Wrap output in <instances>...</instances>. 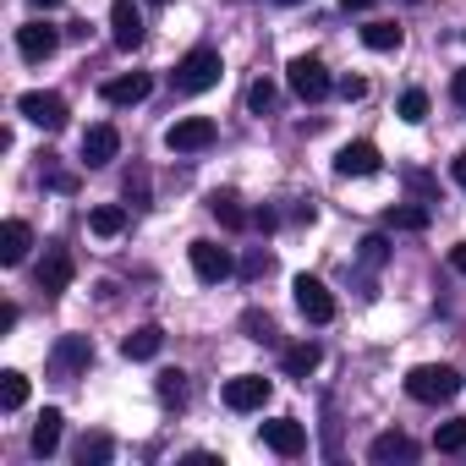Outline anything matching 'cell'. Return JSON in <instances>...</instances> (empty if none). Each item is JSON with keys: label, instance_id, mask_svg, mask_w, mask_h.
<instances>
[{"label": "cell", "instance_id": "cell-1", "mask_svg": "<svg viewBox=\"0 0 466 466\" xmlns=\"http://www.w3.org/2000/svg\"><path fill=\"white\" fill-rule=\"evenodd\" d=\"M406 395L422 400V406H444V400L461 395V373L450 362H422V368L406 373Z\"/></svg>", "mask_w": 466, "mask_h": 466}, {"label": "cell", "instance_id": "cell-2", "mask_svg": "<svg viewBox=\"0 0 466 466\" xmlns=\"http://www.w3.org/2000/svg\"><path fill=\"white\" fill-rule=\"evenodd\" d=\"M219 77H225V66H219V50H192V56H181L176 61V72H170V88L176 94H208V88H219Z\"/></svg>", "mask_w": 466, "mask_h": 466}, {"label": "cell", "instance_id": "cell-3", "mask_svg": "<svg viewBox=\"0 0 466 466\" xmlns=\"http://www.w3.org/2000/svg\"><path fill=\"white\" fill-rule=\"evenodd\" d=\"M286 83H291V94H297V99H308V105H319V99L335 88V77L324 72V61H319V56H297V61L286 66Z\"/></svg>", "mask_w": 466, "mask_h": 466}, {"label": "cell", "instance_id": "cell-4", "mask_svg": "<svg viewBox=\"0 0 466 466\" xmlns=\"http://www.w3.org/2000/svg\"><path fill=\"white\" fill-rule=\"evenodd\" d=\"M17 116L34 121V127H45V132H61L66 127V99L61 94H45V88H28L17 99Z\"/></svg>", "mask_w": 466, "mask_h": 466}, {"label": "cell", "instance_id": "cell-5", "mask_svg": "<svg viewBox=\"0 0 466 466\" xmlns=\"http://www.w3.org/2000/svg\"><path fill=\"white\" fill-rule=\"evenodd\" d=\"M208 143H214V121L208 116H181V121L165 127V148L170 154H203Z\"/></svg>", "mask_w": 466, "mask_h": 466}, {"label": "cell", "instance_id": "cell-6", "mask_svg": "<svg viewBox=\"0 0 466 466\" xmlns=\"http://www.w3.org/2000/svg\"><path fill=\"white\" fill-rule=\"evenodd\" d=\"M291 291H297V313H302L308 324H329V319H335V297H329V286H324L319 275H297Z\"/></svg>", "mask_w": 466, "mask_h": 466}, {"label": "cell", "instance_id": "cell-7", "mask_svg": "<svg viewBox=\"0 0 466 466\" xmlns=\"http://www.w3.org/2000/svg\"><path fill=\"white\" fill-rule=\"evenodd\" d=\"M187 258H192V275H198L203 286H219V280H230V269H237L230 248H219V242H192Z\"/></svg>", "mask_w": 466, "mask_h": 466}, {"label": "cell", "instance_id": "cell-8", "mask_svg": "<svg viewBox=\"0 0 466 466\" xmlns=\"http://www.w3.org/2000/svg\"><path fill=\"white\" fill-rule=\"evenodd\" d=\"M275 395V384L264 373H237V379H225V406L230 411H264V400Z\"/></svg>", "mask_w": 466, "mask_h": 466}, {"label": "cell", "instance_id": "cell-9", "mask_svg": "<svg viewBox=\"0 0 466 466\" xmlns=\"http://www.w3.org/2000/svg\"><path fill=\"white\" fill-rule=\"evenodd\" d=\"M88 362H94V340H88V335H61L56 351H50V373H56V379H72V373H83Z\"/></svg>", "mask_w": 466, "mask_h": 466}, {"label": "cell", "instance_id": "cell-10", "mask_svg": "<svg viewBox=\"0 0 466 466\" xmlns=\"http://www.w3.org/2000/svg\"><path fill=\"white\" fill-rule=\"evenodd\" d=\"M17 50H23V61H50V56L61 50V28H50V23H23V28H17Z\"/></svg>", "mask_w": 466, "mask_h": 466}, {"label": "cell", "instance_id": "cell-11", "mask_svg": "<svg viewBox=\"0 0 466 466\" xmlns=\"http://www.w3.org/2000/svg\"><path fill=\"white\" fill-rule=\"evenodd\" d=\"M116 154H121V132H116L110 121H99V127H88V132H83V165H88V170L110 165Z\"/></svg>", "mask_w": 466, "mask_h": 466}, {"label": "cell", "instance_id": "cell-12", "mask_svg": "<svg viewBox=\"0 0 466 466\" xmlns=\"http://www.w3.org/2000/svg\"><path fill=\"white\" fill-rule=\"evenodd\" d=\"M72 275H77V264H72V253H66V248H50L34 280H39V291H45V297H61V291L72 286Z\"/></svg>", "mask_w": 466, "mask_h": 466}, {"label": "cell", "instance_id": "cell-13", "mask_svg": "<svg viewBox=\"0 0 466 466\" xmlns=\"http://www.w3.org/2000/svg\"><path fill=\"white\" fill-rule=\"evenodd\" d=\"M264 444L275 450V455H302L308 450V428L297 422V417H275V422H264Z\"/></svg>", "mask_w": 466, "mask_h": 466}, {"label": "cell", "instance_id": "cell-14", "mask_svg": "<svg viewBox=\"0 0 466 466\" xmlns=\"http://www.w3.org/2000/svg\"><path fill=\"white\" fill-rule=\"evenodd\" d=\"M110 39H116V50H137L143 45V12L132 6V0H116L110 6Z\"/></svg>", "mask_w": 466, "mask_h": 466}, {"label": "cell", "instance_id": "cell-15", "mask_svg": "<svg viewBox=\"0 0 466 466\" xmlns=\"http://www.w3.org/2000/svg\"><path fill=\"white\" fill-rule=\"evenodd\" d=\"M384 170V159H379V148L373 143H346L340 154H335V176H379Z\"/></svg>", "mask_w": 466, "mask_h": 466}, {"label": "cell", "instance_id": "cell-16", "mask_svg": "<svg viewBox=\"0 0 466 466\" xmlns=\"http://www.w3.org/2000/svg\"><path fill=\"white\" fill-rule=\"evenodd\" d=\"M28 248H34L28 219H6V225H0V264H6V269H17L28 258Z\"/></svg>", "mask_w": 466, "mask_h": 466}, {"label": "cell", "instance_id": "cell-17", "mask_svg": "<svg viewBox=\"0 0 466 466\" xmlns=\"http://www.w3.org/2000/svg\"><path fill=\"white\" fill-rule=\"evenodd\" d=\"M154 94V77L148 72H127V77H110L105 83V105H143Z\"/></svg>", "mask_w": 466, "mask_h": 466}, {"label": "cell", "instance_id": "cell-18", "mask_svg": "<svg viewBox=\"0 0 466 466\" xmlns=\"http://www.w3.org/2000/svg\"><path fill=\"white\" fill-rule=\"evenodd\" d=\"M159 351H165V329H159V324H143V329H132V335L121 340V357H127V362H154Z\"/></svg>", "mask_w": 466, "mask_h": 466}, {"label": "cell", "instance_id": "cell-19", "mask_svg": "<svg viewBox=\"0 0 466 466\" xmlns=\"http://www.w3.org/2000/svg\"><path fill=\"white\" fill-rule=\"evenodd\" d=\"M368 461H373V466H390V461H417V444H411L400 428H390V433H379V439L368 444Z\"/></svg>", "mask_w": 466, "mask_h": 466}, {"label": "cell", "instance_id": "cell-20", "mask_svg": "<svg viewBox=\"0 0 466 466\" xmlns=\"http://www.w3.org/2000/svg\"><path fill=\"white\" fill-rule=\"evenodd\" d=\"M61 422H66V417H61L56 406H45V417L34 422V439H28V444H34V455H39V461H50V455L61 450Z\"/></svg>", "mask_w": 466, "mask_h": 466}, {"label": "cell", "instance_id": "cell-21", "mask_svg": "<svg viewBox=\"0 0 466 466\" xmlns=\"http://www.w3.org/2000/svg\"><path fill=\"white\" fill-rule=\"evenodd\" d=\"M208 214H214L225 230H248V225H253V214H248L237 198H230V192H214V198H208Z\"/></svg>", "mask_w": 466, "mask_h": 466}, {"label": "cell", "instance_id": "cell-22", "mask_svg": "<svg viewBox=\"0 0 466 466\" xmlns=\"http://www.w3.org/2000/svg\"><path fill=\"white\" fill-rule=\"evenodd\" d=\"M319 362H324V351H319L313 340H297V346H286V373H291V379H308V373H319Z\"/></svg>", "mask_w": 466, "mask_h": 466}, {"label": "cell", "instance_id": "cell-23", "mask_svg": "<svg viewBox=\"0 0 466 466\" xmlns=\"http://www.w3.org/2000/svg\"><path fill=\"white\" fill-rule=\"evenodd\" d=\"M88 230H94V237H121V230H127V208L121 203H99L94 214H88Z\"/></svg>", "mask_w": 466, "mask_h": 466}, {"label": "cell", "instance_id": "cell-24", "mask_svg": "<svg viewBox=\"0 0 466 466\" xmlns=\"http://www.w3.org/2000/svg\"><path fill=\"white\" fill-rule=\"evenodd\" d=\"M384 225L390 230H428V208L422 203H390L384 208Z\"/></svg>", "mask_w": 466, "mask_h": 466}, {"label": "cell", "instance_id": "cell-25", "mask_svg": "<svg viewBox=\"0 0 466 466\" xmlns=\"http://www.w3.org/2000/svg\"><path fill=\"white\" fill-rule=\"evenodd\" d=\"M0 406H6V411L28 406V373H17V368H6V373H0Z\"/></svg>", "mask_w": 466, "mask_h": 466}, {"label": "cell", "instance_id": "cell-26", "mask_svg": "<svg viewBox=\"0 0 466 466\" xmlns=\"http://www.w3.org/2000/svg\"><path fill=\"white\" fill-rule=\"evenodd\" d=\"M362 45L379 50V56H390V50H400V28H395V23H368V28H362Z\"/></svg>", "mask_w": 466, "mask_h": 466}, {"label": "cell", "instance_id": "cell-27", "mask_svg": "<svg viewBox=\"0 0 466 466\" xmlns=\"http://www.w3.org/2000/svg\"><path fill=\"white\" fill-rule=\"evenodd\" d=\"M110 455H116L110 433H83V444H77V461H83V466H105Z\"/></svg>", "mask_w": 466, "mask_h": 466}, {"label": "cell", "instance_id": "cell-28", "mask_svg": "<svg viewBox=\"0 0 466 466\" xmlns=\"http://www.w3.org/2000/svg\"><path fill=\"white\" fill-rule=\"evenodd\" d=\"M433 450H439V455H461V450H466V417H455V422H439V433H433Z\"/></svg>", "mask_w": 466, "mask_h": 466}, {"label": "cell", "instance_id": "cell-29", "mask_svg": "<svg viewBox=\"0 0 466 466\" xmlns=\"http://www.w3.org/2000/svg\"><path fill=\"white\" fill-rule=\"evenodd\" d=\"M154 390H159V400H165V406H187V373H181V368H165Z\"/></svg>", "mask_w": 466, "mask_h": 466}, {"label": "cell", "instance_id": "cell-30", "mask_svg": "<svg viewBox=\"0 0 466 466\" xmlns=\"http://www.w3.org/2000/svg\"><path fill=\"white\" fill-rule=\"evenodd\" d=\"M275 99H280V88H275L269 77H258V83L248 88V110H253V116H269V110H275Z\"/></svg>", "mask_w": 466, "mask_h": 466}, {"label": "cell", "instance_id": "cell-31", "mask_svg": "<svg viewBox=\"0 0 466 466\" xmlns=\"http://www.w3.org/2000/svg\"><path fill=\"white\" fill-rule=\"evenodd\" d=\"M400 121H411V127L428 121V94H422V88H406V94H400Z\"/></svg>", "mask_w": 466, "mask_h": 466}, {"label": "cell", "instance_id": "cell-32", "mask_svg": "<svg viewBox=\"0 0 466 466\" xmlns=\"http://www.w3.org/2000/svg\"><path fill=\"white\" fill-rule=\"evenodd\" d=\"M357 258H362L368 269H384V258H390V242H384V237H362V242H357Z\"/></svg>", "mask_w": 466, "mask_h": 466}, {"label": "cell", "instance_id": "cell-33", "mask_svg": "<svg viewBox=\"0 0 466 466\" xmlns=\"http://www.w3.org/2000/svg\"><path fill=\"white\" fill-rule=\"evenodd\" d=\"M242 329H248V340H258V346H264V340H275V319H269V313H258V308H253V313H242Z\"/></svg>", "mask_w": 466, "mask_h": 466}, {"label": "cell", "instance_id": "cell-34", "mask_svg": "<svg viewBox=\"0 0 466 466\" xmlns=\"http://www.w3.org/2000/svg\"><path fill=\"white\" fill-rule=\"evenodd\" d=\"M127 198H132L137 208H148V176H143V170H132V176H127Z\"/></svg>", "mask_w": 466, "mask_h": 466}, {"label": "cell", "instance_id": "cell-35", "mask_svg": "<svg viewBox=\"0 0 466 466\" xmlns=\"http://www.w3.org/2000/svg\"><path fill=\"white\" fill-rule=\"evenodd\" d=\"M269 269H275V258H269L264 248H258V253H253V258L242 264V275H248V280H258V275H269Z\"/></svg>", "mask_w": 466, "mask_h": 466}, {"label": "cell", "instance_id": "cell-36", "mask_svg": "<svg viewBox=\"0 0 466 466\" xmlns=\"http://www.w3.org/2000/svg\"><path fill=\"white\" fill-rule=\"evenodd\" d=\"M335 88H340V99H368V83L362 77H340Z\"/></svg>", "mask_w": 466, "mask_h": 466}, {"label": "cell", "instance_id": "cell-37", "mask_svg": "<svg viewBox=\"0 0 466 466\" xmlns=\"http://www.w3.org/2000/svg\"><path fill=\"white\" fill-rule=\"evenodd\" d=\"M406 187H411L417 198H433V176H422V170H406Z\"/></svg>", "mask_w": 466, "mask_h": 466}, {"label": "cell", "instance_id": "cell-38", "mask_svg": "<svg viewBox=\"0 0 466 466\" xmlns=\"http://www.w3.org/2000/svg\"><path fill=\"white\" fill-rule=\"evenodd\" d=\"M45 181H50V187H56V192H72V187H77V176H66V170H50V176H45Z\"/></svg>", "mask_w": 466, "mask_h": 466}, {"label": "cell", "instance_id": "cell-39", "mask_svg": "<svg viewBox=\"0 0 466 466\" xmlns=\"http://www.w3.org/2000/svg\"><path fill=\"white\" fill-rule=\"evenodd\" d=\"M450 176H455V187H461V192H466V148H461V154H455V159H450Z\"/></svg>", "mask_w": 466, "mask_h": 466}, {"label": "cell", "instance_id": "cell-40", "mask_svg": "<svg viewBox=\"0 0 466 466\" xmlns=\"http://www.w3.org/2000/svg\"><path fill=\"white\" fill-rule=\"evenodd\" d=\"M450 94H455V105H461V110H466V66H461V72H455V77H450Z\"/></svg>", "mask_w": 466, "mask_h": 466}, {"label": "cell", "instance_id": "cell-41", "mask_svg": "<svg viewBox=\"0 0 466 466\" xmlns=\"http://www.w3.org/2000/svg\"><path fill=\"white\" fill-rule=\"evenodd\" d=\"M275 225H280L275 208H258V214H253V230H275Z\"/></svg>", "mask_w": 466, "mask_h": 466}, {"label": "cell", "instance_id": "cell-42", "mask_svg": "<svg viewBox=\"0 0 466 466\" xmlns=\"http://www.w3.org/2000/svg\"><path fill=\"white\" fill-rule=\"evenodd\" d=\"M450 269H455V275H466V242H455V248H450Z\"/></svg>", "mask_w": 466, "mask_h": 466}, {"label": "cell", "instance_id": "cell-43", "mask_svg": "<svg viewBox=\"0 0 466 466\" xmlns=\"http://www.w3.org/2000/svg\"><path fill=\"white\" fill-rule=\"evenodd\" d=\"M17 319H23V313H17V302H6V308H0V329H17Z\"/></svg>", "mask_w": 466, "mask_h": 466}, {"label": "cell", "instance_id": "cell-44", "mask_svg": "<svg viewBox=\"0 0 466 466\" xmlns=\"http://www.w3.org/2000/svg\"><path fill=\"white\" fill-rule=\"evenodd\" d=\"M346 12H368V6H379V0H340Z\"/></svg>", "mask_w": 466, "mask_h": 466}, {"label": "cell", "instance_id": "cell-45", "mask_svg": "<svg viewBox=\"0 0 466 466\" xmlns=\"http://www.w3.org/2000/svg\"><path fill=\"white\" fill-rule=\"evenodd\" d=\"M34 6H39V12H56V6H61V0H34Z\"/></svg>", "mask_w": 466, "mask_h": 466}, {"label": "cell", "instance_id": "cell-46", "mask_svg": "<svg viewBox=\"0 0 466 466\" xmlns=\"http://www.w3.org/2000/svg\"><path fill=\"white\" fill-rule=\"evenodd\" d=\"M275 6H302V0H275Z\"/></svg>", "mask_w": 466, "mask_h": 466}, {"label": "cell", "instance_id": "cell-47", "mask_svg": "<svg viewBox=\"0 0 466 466\" xmlns=\"http://www.w3.org/2000/svg\"><path fill=\"white\" fill-rule=\"evenodd\" d=\"M154 6H170V0H154Z\"/></svg>", "mask_w": 466, "mask_h": 466}]
</instances>
